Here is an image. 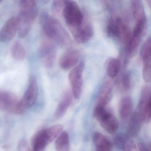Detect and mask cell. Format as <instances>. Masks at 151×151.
Returning <instances> with one entry per match:
<instances>
[{"label":"cell","instance_id":"cell-1","mask_svg":"<svg viewBox=\"0 0 151 151\" xmlns=\"http://www.w3.org/2000/svg\"><path fill=\"white\" fill-rule=\"evenodd\" d=\"M40 26L47 38L53 41L60 46L68 47L72 45V40L67 31L58 20L47 13L40 15Z\"/></svg>","mask_w":151,"mask_h":151},{"label":"cell","instance_id":"cell-2","mask_svg":"<svg viewBox=\"0 0 151 151\" xmlns=\"http://www.w3.org/2000/svg\"><path fill=\"white\" fill-rule=\"evenodd\" d=\"M37 14V6L35 1L32 0L20 1L19 15L17 17L18 35L20 37L23 38L29 34Z\"/></svg>","mask_w":151,"mask_h":151},{"label":"cell","instance_id":"cell-3","mask_svg":"<svg viewBox=\"0 0 151 151\" xmlns=\"http://www.w3.org/2000/svg\"><path fill=\"white\" fill-rule=\"evenodd\" d=\"M62 15L73 36L82 27L85 21L81 9L77 3L73 1H67Z\"/></svg>","mask_w":151,"mask_h":151},{"label":"cell","instance_id":"cell-4","mask_svg":"<svg viewBox=\"0 0 151 151\" xmlns=\"http://www.w3.org/2000/svg\"><path fill=\"white\" fill-rule=\"evenodd\" d=\"M93 115L101 126L107 132L114 134L119 127V122L113 113L106 107L95 106Z\"/></svg>","mask_w":151,"mask_h":151},{"label":"cell","instance_id":"cell-5","mask_svg":"<svg viewBox=\"0 0 151 151\" xmlns=\"http://www.w3.org/2000/svg\"><path fill=\"white\" fill-rule=\"evenodd\" d=\"M38 87L37 78L31 76L29 80V84L22 98L19 101L16 114L18 115L24 114L29 108L35 104L37 99Z\"/></svg>","mask_w":151,"mask_h":151},{"label":"cell","instance_id":"cell-6","mask_svg":"<svg viewBox=\"0 0 151 151\" xmlns=\"http://www.w3.org/2000/svg\"><path fill=\"white\" fill-rule=\"evenodd\" d=\"M147 30V20L136 22L131 38L127 47L128 55L130 57L135 55L142 37Z\"/></svg>","mask_w":151,"mask_h":151},{"label":"cell","instance_id":"cell-7","mask_svg":"<svg viewBox=\"0 0 151 151\" xmlns=\"http://www.w3.org/2000/svg\"><path fill=\"white\" fill-rule=\"evenodd\" d=\"M84 66L83 63L80 62L73 68L69 75V80L71 86L72 93L76 99L80 98L82 93Z\"/></svg>","mask_w":151,"mask_h":151},{"label":"cell","instance_id":"cell-8","mask_svg":"<svg viewBox=\"0 0 151 151\" xmlns=\"http://www.w3.org/2000/svg\"><path fill=\"white\" fill-rule=\"evenodd\" d=\"M40 59L42 64L45 68H52L55 61L56 51L55 47L50 40L44 39L40 47Z\"/></svg>","mask_w":151,"mask_h":151},{"label":"cell","instance_id":"cell-9","mask_svg":"<svg viewBox=\"0 0 151 151\" xmlns=\"http://www.w3.org/2000/svg\"><path fill=\"white\" fill-rule=\"evenodd\" d=\"M19 102L17 96L11 92L7 91L0 92V109L1 111L16 114Z\"/></svg>","mask_w":151,"mask_h":151},{"label":"cell","instance_id":"cell-10","mask_svg":"<svg viewBox=\"0 0 151 151\" xmlns=\"http://www.w3.org/2000/svg\"><path fill=\"white\" fill-rule=\"evenodd\" d=\"M81 52L77 49H69L60 58L59 65L63 70H68L78 65Z\"/></svg>","mask_w":151,"mask_h":151},{"label":"cell","instance_id":"cell-11","mask_svg":"<svg viewBox=\"0 0 151 151\" xmlns=\"http://www.w3.org/2000/svg\"><path fill=\"white\" fill-rule=\"evenodd\" d=\"M18 32L17 17H11L4 24L0 32V40L2 42H8L12 40Z\"/></svg>","mask_w":151,"mask_h":151},{"label":"cell","instance_id":"cell-12","mask_svg":"<svg viewBox=\"0 0 151 151\" xmlns=\"http://www.w3.org/2000/svg\"><path fill=\"white\" fill-rule=\"evenodd\" d=\"M143 122V111L136 109L129 121L127 135L131 137L136 136L139 132Z\"/></svg>","mask_w":151,"mask_h":151},{"label":"cell","instance_id":"cell-13","mask_svg":"<svg viewBox=\"0 0 151 151\" xmlns=\"http://www.w3.org/2000/svg\"><path fill=\"white\" fill-rule=\"evenodd\" d=\"M113 84L109 80H107L103 83L100 89L97 97L95 106L106 107L112 97Z\"/></svg>","mask_w":151,"mask_h":151},{"label":"cell","instance_id":"cell-14","mask_svg":"<svg viewBox=\"0 0 151 151\" xmlns=\"http://www.w3.org/2000/svg\"><path fill=\"white\" fill-rule=\"evenodd\" d=\"M94 35L92 24L87 21H85L82 27L73 35L74 39L79 44H85L91 40Z\"/></svg>","mask_w":151,"mask_h":151},{"label":"cell","instance_id":"cell-15","mask_svg":"<svg viewBox=\"0 0 151 151\" xmlns=\"http://www.w3.org/2000/svg\"><path fill=\"white\" fill-rule=\"evenodd\" d=\"M133 101L130 96L123 97L120 101L119 106V114L123 122L129 121L132 115Z\"/></svg>","mask_w":151,"mask_h":151},{"label":"cell","instance_id":"cell-16","mask_svg":"<svg viewBox=\"0 0 151 151\" xmlns=\"http://www.w3.org/2000/svg\"><path fill=\"white\" fill-rule=\"evenodd\" d=\"M115 21L118 27L117 38L120 42L127 47L132 35L130 29L124 23L121 17L116 18Z\"/></svg>","mask_w":151,"mask_h":151},{"label":"cell","instance_id":"cell-17","mask_svg":"<svg viewBox=\"0 0 151 151\" xmlns=\"http://www.w3.org/2000/svg\"><path fill=\"white\" fill-rule=\"evenodd\" d=\"M114 144L122 151H135L136 146L131 137L128 135H118L114 138Z\"/></svg>","mask_w":151,"mask_h":151},{"label":"cell","instance_id":"cell-18","mask_svg":"<svg viewBox=\"0 0 151 151\" xmlns=\"http://www.w3.org/2000/svg\"><path fill=\"white\" fill-rule=\"evenodd\" d=\"M72 95L69 91L64 93L55 111V116L56 119L62 118L67 112L72 102Z\"/></svg>","mask_w":151,"mask_h":151},{"label":"cell","instance_id":"cell-19","mask_svg":"<svg viewBox=\"0 0 151 151\" xmlns=\"http://www.w3.org/2000/svg\"><path fill=\"white\" fill-rule=\"evenodd\" d=\"M96 151H112V145L107 137L99 132H95L93 136Z\"/></svg>","mask_w":151,"mask_h":151},{"label":"cell","instance_id":"cell-20","mask_svg":"<svg viewBox=\"0 0 151 151\" xmlns=\"http://www.w3.org/2000/svg\"><path fill=\"white\" fill-rule=\"evenodd\" d=\"M131 6L135 23L147 20L144 6L141 1H132Z\"/></svg>","mask_w":151,"mask_h":151},{"label":"cell","instance_id":"cell-21","mask_svg":"<svg viewBox=\"0 0 151 151\" xmlns=\"http://www.w3.org/2000/svg\"><path fill=\"white\" fill-rule=\"evenodd\" d=\"M49 144L46 134L45 130L39 131L34 137L32 142V146L34 150H45L46 147Z\"/></svg>","mask_w":151,"mask_h":151},{"label":"cell","instance_id":"cell-22","mask_svg":"<svg viewBox=\"0 0 151 151\" xmlns=\"http://www.w3.org/2000/svg\"><path fill=\"white\" fill-rule=\"evenodd\" d=\"M55 147L57 151H70L69 136L66 131H63L56 139Z\"/></svg>","mask_w":151,"mask_h":151},{"label":"cell","instance_id":"cell-23","mask_svg":"<svg viewBox=\"0 0 151 151\" xmlns=\"http://www.w3.org/2000/svg\"><path fill=\"white\" fill-rule=\"evenodd\" d=\"M11 53L13 58L18 61L24 60L26 56V52L24 47L18 41L14 42L12 45Z\"/></svg>","mask_w":151,"mask_h":151},{"label":"cell","instance_id":"cell-24","mask_svg":"<svg viewBox=\"0 0 151 151\" xmlns=\"http://www.w3.org/2000/svg\"><path fill=\"white\" fill-rule=\"evenodd\" d=\"M141 59L143 63V79L145 82L149 83L151 81V54L145 55Z\"/></svg>","mask_w":151,"mask_h":151},{"label":"cell","instance_id":"cell-25","mask_svg":"<svg viewBox=\"0 0 151 151\" xmlns=\"http://www.w3.org/2000/svg\"><path fill=\"white\" fill-rule=\"evenodd\" d=\"M121 67L120 61L115 58H111L108 62L106 71L108 76L111 78H114L117 75Z\"/></svg>","mask_w":151,"mask_h":151},{"label":"cell","instance_id":"cell-26","mask_svg":"<svg viewBox=\"0 0 151 151\" xmlns=\"http://www.w3.org/2000/svg\"><path fill=\"white\" fill-rule=\"evenodd\" d=\"M63 126L60 124H56L51 126L45 129L47 137L49 143L56 139L63 132Z\"/></svg>","mask_w":151,"mask_h":151},{"label":"cell","instance_id":"cell-27","mask_svg":"<svg viewBox=\"0 0 151 151\" xmlns=\"http://www.w3.org/2000/svg\"><path fill=\"white\" fill-rule=\"evenodd\" d=\"M106 32L108 36L112 37H117L118 27L115 20L110 18L106 26Z\"/></svg>","mask_w":151,"mask_h":151},{"label":"cell","instance_id":"cell-28","mask_svg":"<svg viewBox=\"0 0 151 151\" xmlns=\"http://www.w3.org/2000/svg\"><path fill=\"white\" fill-rule=\"evenodd\" d=\"M67 1H55L52 5V10L55 14L62 15L63 12L66 5Z\"/></svg>","mask_w":151,"mask_h":151},{"label":"cell","instance_id":"cell-29","mask_svg":"<svg viewBox=\"0 0 151 151\" xmlns=\"http://www.w3.org/2000/svg\"><path fill=\"white\" fill-rule=\"evenodd\" d=\"M151 53V37L148 38L143 44L140 52V58Z\"/></svg>","mask_w":151,"mask_h":151},{"label":"cell","instance_id":"cell-30","mask_svg":"<svg viewBox=\"0 0 151 151\" xmlns=\"http://www.w3.org/2000/svg\"><path fill=\"white\" fill-rule=\"evenodd\" d=\"M122 85L124 90L128 91L131 86V79L130 75L128 72L124 73L122 78Z\"/></svg>","mask_w":151,"mask_h":151},{"label":"cell","instance_id":"cell-31","mask_svg":"<svg viewBox=\"0 0 151 151\" xmlns=\"http://www.w3.org/2000/svg\"><path fill=\"white\" fill-rule=\"evenodd\" d=\"M143 120L145 123L149 122L151 120V95L144 110Z\"/></svg>","mask_w":151,"mask_h":151},{"label":"cell","instance_id":"cell-32","mask_svg":"<svg viewBox=\"0 0 151 151\" xmlns=\"http://www.w3.org/2000/svg\"><path fill=\"white\" fill-rule=\"evenodd\" d=\"M18 150L19 151H28V145L26 141L24 140L21 141L18 146Z\"/></svg>","mask_w":151,"mask_h":151},{"label":"cell","instance_id":"cell-33","mask_svg":"<svg viewBox=\"0 0 151 151\" xmlns=\"http://www.w3.org/2000/svg\"><path fill=\"white\" fill-rule=\"evenodd\" d=\"M138 147L139 151H151L147 146L142 143L139 144Z\"/></svg>","mask_w":151,"mask_h":151},{"label":"cell","instance_id":"cell-34","mask_svg":"<svg viewBox=\"0 0 151 151\" xmlns=\"http://www.w3.org/2000/svg\"><path fill=\"white\" fill-rule=\"evenodd\" d=\"M147 5H148V6H149V7H150V9H151V0L147 1Z\"/></svg>","mask_w":151,"mask_h":151},{"label":"cell","instance_id":"cell-35","mask_svg":"<svg viewBox=\"0 0 151 151\" xmlns=\"http://www.w3.org/2000/svg\"><path fill=\"white\" fill-rule=\"evenodd\" d=\"M147 147L149 148V150L151 151V143H150V144H149V145L147 146Z\"/></svg>","mask_w":151,"mask_h":151},{"label":"cell","instance_id":"cell-36","mask_svg":"<svg viewBox=\"0 0 151 151\" xmlns=\"http://www.w3.org/2000/svg\"><path fill=\"white\" fill-rule=\"evenodd\" d=\"M32 151H45V150H34V149H32Z\"/></svg>","mask_w":151,"mask_h":151}]
</instances>
